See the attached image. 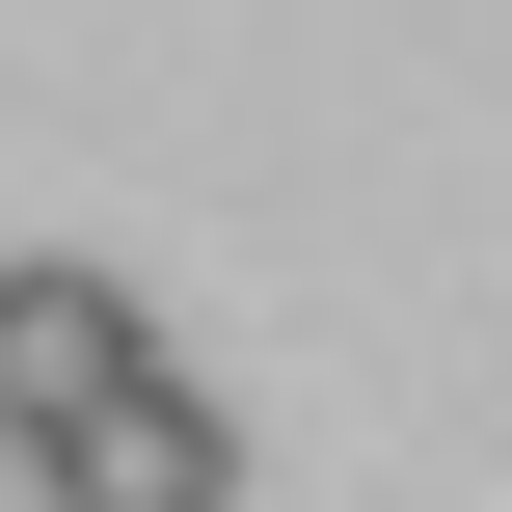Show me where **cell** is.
<instances>
[{
    "mask_svg": "<svg viewBox=\"0 0 512 512\" xmlns=\"http://www.w3.org/2000/svg\"><path fill=\"white\" fill-rule=\"evenodd\" d=\"M54 512H243V405H216L189 351H135V378L54 432Z\"/></svg>",
    "mask_w": 512,
    "mask_h": 512,
    "instance_id": "6da1fadb",
    "label": "cell"
},
{
    "mask_svg": "<svg viewBox=\"0 0 512 512\" xmlns=\"http://www.w3.org/2000/svg\"><path fill=\"white\" fill-rule=\"evenodd\" d=\"M135 351H162V324H135V270H54V243L0 270V432H27V459H54V432H81Z\"/></svg>",
    "mask_w": 512,
    "mask_h": 512,
    "instance_id": "7a4b0ae2",
    "label": "cell"
}]
</instances>
